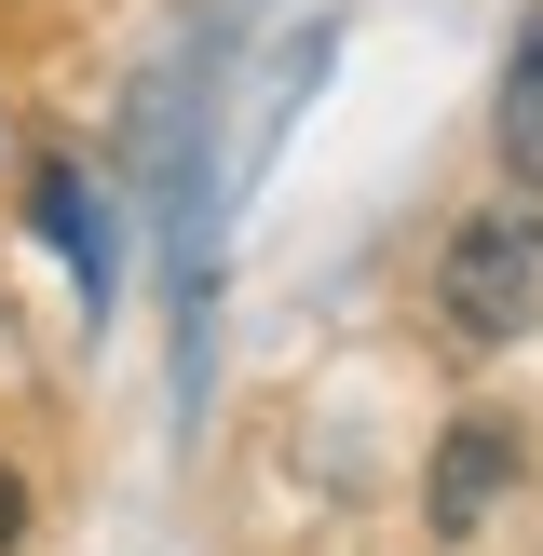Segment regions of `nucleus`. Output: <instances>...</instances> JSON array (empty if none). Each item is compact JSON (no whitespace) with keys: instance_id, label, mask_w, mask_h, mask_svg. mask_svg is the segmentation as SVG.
<instances>
[{"instance_id":"1","label":"nucleus","mask_w":543,"mask_h":556,"mask_svg":"<svg viewBox=\"0 0 543 556\" xmlns=\"http://www.w3.org/2000/svg\"><path fill=\"white\" fill-rule=\"evenodd\" d=\"M434 313H449V340L503 353L543 326V204H476L449 231V258H434Z\"/></svg>"},{"instance_id":"2","label":"nucleus","mask_w":543,"mask_h":556,"mask_svg":"<svg viewBox=\"0 0 543 556\" xmlns=\"http://www.w3.org/2000/svg\"><path fill=\"white\" fill-rule=\"evenodd\" d=\"M503 489H516V434H503V421H462L449 448H434V489H421V516L462 543V530H489V503H503Z\"/></svg>"},{"instance_id":"3","label":"nucleus","mask_w":543,"mask_h":556,"mask_svg":"<svg viewBox=\"0 0 543 556\" xmlns=\"http://www.w3.org/2000/svg\"><path fill=\"white\" fill-rule=\"evenodd\" d=\"M503 163L516 190H543V0L516 14V54H503Z\"/></svg>"},{"instance_id":"4","label":"nucleus","mask_w":543,"mask_h":556,"mask_svg":"<svg viewBox=\"0 0 543 556\" xmlns=\"http://www.w3.org/2000/svg\"><path fill=\"white\" fill-rule=\"evenodd\" d=\"M14 530H27V489H14V476H0V556H14Z\"/></svg>"}]
</instances>
